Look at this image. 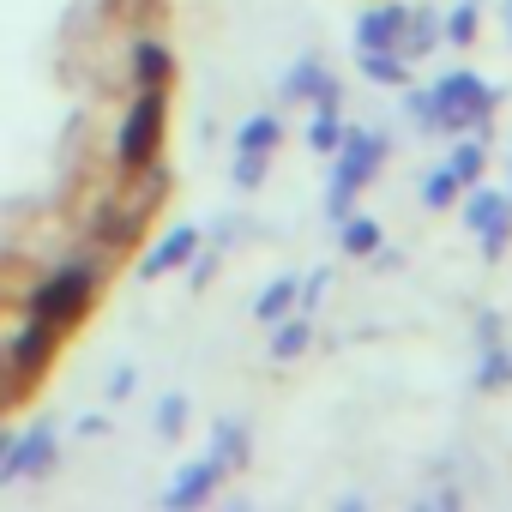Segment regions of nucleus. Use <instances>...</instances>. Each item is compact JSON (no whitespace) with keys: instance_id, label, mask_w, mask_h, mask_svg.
Instances as JSON below:
<instances>
[{"instance_id":"nucleus-1","label":"nucleus","mask_w":512,"mask_h":512,"mask_svg":"<svg viewBox=\"0 0 512 512\" xmlns=\"http://www.w3.org/2000/svg\"><path fill=\"white\" fill-rule=\"evenodd\" d=\"M163 115H169L163 85H139V103H133V115H127V127H121V151H115L127 175L151 169V157H157V145H163Z\"/></svg>"},{"instance_id":"nucleus-2","label":"nucleus","mask_w":512,"mask_h":512,"mask_svg":"<svg viewBox=\"0 0 512 512\" xmlns=\"http://www.w3.org/2000/svg\"><path fill=\"white\" fill-rule=\"evenodd\" d=\"M91 290H97V266H67L55 272L49 284H37L31 296V320H49V326H79V314L91 308Z\"/></svg>"},{"instance_id":"nucleus-3","label":"nucleus","mask_w":512,"mask_h":512,"mask_svg":"<svg viewBox=\"0 0 512 512\" xmlns=\"http://www.w3.org/2000/svg\"><path fill=\"white\" fill-rule=\"evenodd\" d=\"M416 115H428L440 127H470V121H488L494 115V97L482 91V79L452 73V79H440L434 97H416Z\"/></svg>"},{"instance_id":"nucleus-4","label":"nucleus","mask_w":512,"mask_h":512,"mask_svg":"<svg viewBox=\"0 0 512 512\" xmlns=\"http://www.w3.org/2000/svg\"><path fill=\"white\" fill-rule=\"evenodd\" d=\"M55 344H61V326H49V320H31V326L13 338V350H7V380H13V392H25V386L43 380Z\"/></svg>"},{"instance_id":"nucleus-5","label":"nucleus","mask_w":512,"mask_h":512,"mask_svg":"<svg viewBox=\"0 0 512 512\" xmlns=\"http://www.w3.org/2000/svg\"><path fill=\"white\" fill-rule=\"evenodd\" d=\"M163 193H169V181H163V169H157V175H145V181H139V193H133L127 205H115V211H103V229H97V241H109V247H115V241H133V235L145 229V217H151V211L163 205Z\"/></svg>"},{"instance_id":"nucleus-6","label":"nucleus","mask_w":512,"mask_h":512,"mask_svg":"<svg viewBox=\"0 0 512 512\" xmlns=\"http://www.w3.org/2000/svg\"><path fill=\"white\" fill-rule=\"evenodd\" d=\"M380 139L374 133H350V145H344V163H338V187H332V217H344V199L374 175V163H380Z\"/></svg>"},{"instance_id":"nucleus-7","label":"nucleus","mask_w":512,"mask_h":512,"mask_svg":"<svg viewBox=\"0 0 512 512\" xmlns=\"http://www.w3.org/2000/svg\"><path fill=\"white\" fill-rule=\"evenodd\" d=\"M506 217H512V205H506L500 193H476V199H470V229H476L488 247H506Z\"/></svg>"},{"instance_id":"nucleus-8","label":"nucleus","mask_w":512,"mask_h":512,"mask_svg":"<svg viewBox=\"0 0 512 512\" xmlns=\"http://www.w3.org/2000/svg\"><path fill=\"white\" fill-rule=\"evenodd\" d=\"M49 446H55L49 428H37L25 446H7V464H0V476H37V470L49 464Z\"/></svg>"},{"instance_id":"nucleus-9","label":"nucleus","mask_w":512,"mask_h":512,"mask_svg":"<svg viewBox=\"0 0 512 512\" xmlns=\"http://www.w3.org/2000/svg\"><path fill=\"white\" fill-rule=\"evenodd\" d=\"M217 476H223V464L217 458H205V464H193L175 488H169V506H193V500H205L211 488H217Z\"/></svg>"},{"instance_id":"nucleus-10","label":"nucleus","mask_w":512,"mask_h":512,"mask_svg":"<svg viewBox=\"0 0 512 512\" xmlns=\"http://www.w3.org/2000/svg\"><path fill=\"white\" fill-rule=\"evenodd\" d=\"M193 247H199V229H187V223H181V229H175L169 241H157V247H151V260H145V272L157 278V272H169V266H181V260H187V253H193Z\"/></svg>"},{"instance_id":"nucleus-11","label":"nucleus","mask_w":512,"mask_h":512,"mask_svg":"<svg viewBox=\"0 0 512 512\" xmlns=\"http://www.w3.org/2000/svg\"><path fill=\"white\" fill-rule=\"evenodd\" d=\"M404 25H410L404 7H380V13H368V19H362V49H386V43H398Z\"/></svg>"},{"instance_id":"nucleus-12","label":"nucleus","mask_w":512,"mask_h":512,"mask_svg":"<svg viewBox=\"0 0 512 512\" xmlns=\"http://www.w3.org/2000/svg\"><path fill=\"white\" fill-rule=\"evenodd\" d=\"M133 73H139V85H163L169 79V49L163 43H139L133 49Z\"/></svg>"},{"instance_id":"nucleus-13","label":"nucleus","mask_w":512,"mask_h":512,"mask_svg":"<svg viewBox=\"0 0 512 512\" xmlns=\"http://www.w3.org/2000/svg\"><path fill=\"white\" fill-rule=\"evenodd\" d=\"M308 338H314V326H308V314H296V320L272 338V356H278V362H290V356H302V350H308Z\"/></svg>"},{"instance_id":"nucleus-14","label":"nucleus","mask_w":512,"mask_h":512,"mask_svg":"<svg viewBox=\"0 0 512 512\" xmlns=\"http://www.w3.org/2000/svg\"><path fill=\"white\" fill-rule=\"evenodd\" d=\"M362 73L380 79V85H404V61L386 55V49H362Z\"/></svg>"},{"instance_id":"nucleus-15","label":"nucleus","mask_w":512,"mask_h":512,"mask_svg":"<svg viewBox=\"0 0 512 512\" xmlns=\"http://www.w3.org/2000/svg\"><path fill=\"white\" fill-rule=\"evenodd\" d=\"M290 97H320V103H338V91L326 85V73H320V67H296V73H290Z\"/></svg>"},{"instance_id":"nucleus-16","label":"nucleus","mask_w":512,"mask_h":512,"mask_svg":"<svg viewBox=\"0 0 512 512\" xmlns=\"http://www.w3.org/2000/svg\"><path fill=\"white\" fill-rule=\"evenodd\" d=\"M272 145H278V121L272 115H260V121L241 127V151H272Z\"/></svg>"},{"instance_id":"nucleus-17","label":"nucleus","mask_w":512,"mask_h":512,"mask_svg":"<svg viewBox=\"0 0 512 512\" xmlns=\"http://www.w3.org/2000/svg\"><path fill=\"white\" fill-rule=\"evenodd\" d=\"M296 302V278H284V284H272L266 296H260V308H253V314H260V320H278L284 308Z\"/></svg>"},{"instance_id":"nucleus-18","label":"nucleus","mask_w":512,"mask_h":512,"mask_svg":"<svg viewBox=\"0 0 512 512\" xmlns=\"http://www.w3.org/2000/svg\"><path fill=\"white\" fill-rule=\"evenodd\" d=\"M344 247H350V253H374V247H380V223H368V217L344 223Z\"/></svg>"},{"instance_id":"nucleus-19","label":"nucleus","mask_w":512,"mask_h":512,"mask_svg":"<svg viewBox=\"0 0 512 512\" xmlns=\"http://www.w3.org/2000/svg\"><path fill=\"white\" fill-rule=\"evenodd\" d=\"M458 187H464V181H458L452 169H434V181L422 187V199H428V205H446V199H458Z\"/></svg>"},{"instance_id":"nucleus-20","label":"nucleus","mask_w":512,"mask_h":512,"mask_svg":"<svg viewBox=\"0 0 512 512\" xmlns=\"http://www.w3.org/2000/svg\"><path fill=\"white\" fill-rule=\"evenodd\" d=\"M314 145H320V151H332V145H338V121H332V103H320V115H314Z\"/></svg>"},{"instance_id":"nucleus-21","label":"nucleus","mask_w":512,"mask_h":512,"mask_svg":"<svg viewBox=\"0 0 512 512\" xmlns=\"http://www.w3.org/2000/svg\"><path fill=\"white\" fill-rule=\"evenodd\" d=\"M260 175H266V151H241V163H235V181H247V187H253Z\"/></svg>"},{"instance_id":"nucleus-22","label":"nucleus","mask_w":512,"mask_h":512,"mask_svg":"<svg viewBox=\"0 0 512 512\" xmlns=\"http://www.w3.org/2000/svg\"><path fill=\"white\" fill-rule=\"evenodd\" d=\"M446 37H452V43H470V37H476V7H458V13H452V31H446Z\"/></svg>"},{"instance_id":"nucleus-23","label":"nucleus","mask_w":512,"mask_h":512,"mask_svg":"<svg viewBox=\"0 0 512 512\" xmlns=\"http://www.w3.org/2000/svg\"><path fill=\"white\" fill-rule=\"evenodd\" d=\"M476 169H482V151H476V145H464V151L452 157V175H458V181H470Z\"/></svg>"},{"instance_id":"nucleus-24","label":"nucleus","mask_w":512,"mask_h":512,"mask_svg":"<svg viewBox=\"0 0 512 512\" xmlns=\"http://www.w3.org/2000/svg\"><path fill=\"white\" fill-rule=\"evenodd\" d=\"M181 410H187L181 398H163V434H175V428H181Z\"/></svg>"},{"instance_id":"nucleus-25","label":"nucleus","mask_w":512,"mask_h":512,"mask_svg":"<svg viewBox=\"0 0 512 512\" xmlns=\"http://www.w3.org/2000/svg\"><path fill=\"white\" fill-rule=\"evenodd\" d=\"M0 458H7V440H0Z\"/></svg>"}]
</instances>
